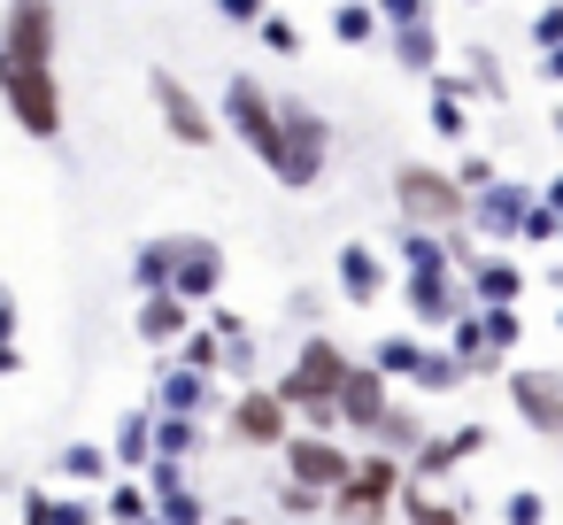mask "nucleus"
<instances>
[{
  "label": "nucleus",
  "mask_w": 563,
  "mask_h": 525,
  "mask_svg": "<svg viewBox=\"0 0 563 525\" xmlns=\"http://www.w3.org/2000/svg\"><path fill=\"white\" fill-rule=\"evenodd\" d=\"M340 425H355V433H371L378 417H386V371L378 363H347V379H340Z\"/></svg>",
  "instance_id": "4468645a"
},
{
  "label": "nucleus",
  "mask_w": 563,
  "mask_h": 525,
  "mask_svg": "<svg viewBox=\"0 0 563 525\" xmlns=\"http://www.w3.org/2000/svg\"><path fill=\"white\" fill-rule=\"evenodd\" d=\"M540 78H548V86H563V47H548V55H540Z\"/></svg>",
  "instance_id": "8fccbe9b"
},
{
  "label": "nucleus",
  "mask_w": 563,
  "mask_h": 525,
  "mask_svg": "<svg viewBox=\"0 0 563 525\" xmlns=\"http://www.w3.org/2000/svg\"><path fill=\"white\" fill-rule=\"evenodd\" d=\"M455 379H463V363H455L448 348H424V371H417V386H424V394H448Z\"/></svg>",
  "instance_id": "4c0bfd02"
},
{
  "label": "nucleus",
  "mask_w": 563,
  "mask_h": 525,
  "mask_svg": "<svg viewBox=\"0 0 563 525\" xmlns=\"http://www.w3.org/2000/svg\"><path fill=\"white\" fill-rule=\"evenodd\" d=\"M455 186H463V194L494 186V163H486V155H463V163H455Z\"/></svg>",
  "instance_id": "37998d69"
},
{
  "label": "nucleus",
  "mask_w": 563,
  "mask_h": 525,
  "mask_svg": "<svg viewBox=\"0 0 563 525\" xmlns=\"http://www.w3.org/2000/svg\"><path fill=\"white\" fill-rule=\"evenodd\" d=\"M0 340H16V294L0 286Z\"/></svg>",
  "instance_id": "de8ad7c7"
},
{
  "label": "nucleus",
  "mask_w": 563,
  "mask_h": 525,
  "mask_svg": "<svg viewBox=\"0 0 563 525\" xmlns=\"http://www.w3.org/2000/svg\"><path fill=\"white\" fill-rule=\"evenodd\" d=\"M332 171V124L301 101V94H278V186H294V194H309L317 178Z\"/></svg>",
  "instance_id": "f03ea898"
},
{
  "label": "nucleus",
  "mask_w": 563,
  "mask_h": 525,
  "mask_svg": "<svg viewBox=\"0 0 563 525\" xmlns=\"http://www.w3.org/2000/svg\"><path fill=\"white\" fill-rule=\"evenodd\" d=\"M463 9H486V0H463Z\"/></svg>",
  "instance_id": "6e6d98bb"
},
{
  "label": "nucleus",
  "mask_w": 563,
  "mask_h": 525,
  "mask_svg": "<svg viewBox=\"0 0 563 525\" xmlns=\"http://www.w3.org/2000/svg\"><path fill=\"white\" fill-rule=\"evenodd\" d=\"M170 263H178V232H170V240H140L132 286H140V294H163V286H170Z\"/></svg>",
  "instance_id": "b1692460"
},
{
  "label": "nucleus",
  "mask_w": 563,
  "mask_h": 525,
  "mask_svg": "<svg viewBox=\"0 0 563 525\" xmlns=\"http://www.w3.org/2000/svg\"><path fill=\"white\" fill-rule=\"evenodd\" d=\"M255 40H263L271 55H301V24H294V17H263V24H255Z\"/></svg>",
  "instance_id": "ea45409f"
},
{
  "label": "nucleus",
  "mask_w": 563,
  "mask_h": 525,
  "mask_svg": "<svg viewBox=\"0 0 563 525\" xmlns=\"http://www.w3.org/2000/svg\"><path fill=\"white\" fill-rule=\"evenodd\" d=\"M217 124H224V132L263 163V171H278V94H271L263 78H247V70H240V78L224 86V101H217Z\"/></svg>",
  "instance_id": "7ed1b4c3"
},
{
  "label": "nucleus",
  "mask_w": 563,
  "mask_h": 525,
  "mask_svg": "<svg viewBox=\"0 0 563 525\" xmlns=\"http://www.w3.org/2000/svg\"><path fill=\"white\" fill-rule=\"evenodd\" d=\"M501 525H540V494H525V486H517V494L501 502Z\"/></svg>",
  "instance_id": "a18cd8bd"
},
{
  "label": "nucleus",
  "mask_w": 563,
  "mask_h": 525,
  "mask_svg": "<svg viewBox=\"0 0 563 525\" xmlns=\"http://www.w3.org/2000/svg\"><path fill=\"white\" fill-rule=\"evenodd\" d=\"M209 332H217V340H240V332H247V317H240V309H217V302H209Z\"/></svg>",
  "instance_id": "49530a36"
},
{
  "label": "nucleus",
  "mask_w": 563,
  "mask_h": 525,
  "mask_svg": "<svg viewBox=\"0 0 563 525\" xmlns=\"http://www.w3.org/2000/svg\"><path fill=\"white\" fill-rule=\"evenodd\" d=\"M63 17L55 0H9L0 9V109L24 140H63Z\"/></svg>",
  "instance_id": "f257e3e1"
},
{
  "label": "nucleus",
  "mask_w": 563,
  "mask_h": 525,
  "mask_svg": "<svg viewBox=\"0 0 563 525\" xmlns=\"http://www.w3.org/2000/svg\"><path fill=\"white\" fill-rule=\"evenodd\" d=\"M55 471H63V479H78V486H101V479H109V448H93V440H70V448L55 456Z\"/></svg>",
  "instance_id": "c85d7f7f"
},
{
  "label": "nucleus",
  "mask_w": 563,
  "mask_h": 525,
  "mask_svg": "<svg viewBox=\"0 0 563 525\" xmlns=\"http://www.w3.org/2000/svg\"><path fill=\"white\" fill-rule=\"evenodd\" d=\"M478 325H486V348H494V356H509V348H517V332H525V325H517V302L478 309Z\"/></svg>",
  "instance_id": "e433bc0d"
},
{
  "label": "nucleus",
  "mask_w": 563,
  "mask_h": 525,
  "mask_svg": "<svg viewBox=\"0 0 563 525\" xmlns=\"http://www.w3.org/2000/svg\"><path fill=\"white\" fill-rule=\"evenodd\" d=\"M463 86H471V94H486V101H501V94H509V86H501L494 47H471V55H463Z\"/></svg>",
  "instance_id": "72a5a7b5"
},
{
  "label": "nucleus",
  "mask_w": 563,
  "mask_h": 525,
  "mask_svg": "<svg viewBox=\"0 0 563 525\" xmlns=\"http://www.w3.org/2000/svg\"><path fill=\"white\" fill-rule=\"evenodd\" d=\"M555 140H563V109H555Z\"/></svg>",
  "instance_id": "603ef678"
},
{
  "label": "nucleus",
  "mask_w": 563,
  "mask_h": 525,
  "mask_svg": "<svg viewBox=\"0 0 563 525\" xmlns=\"http://www.w3.org/2000/svg\"><path fill=\"white\" fill-rule=\"evenodd\" d=\"M340 379H347V348L340 340H324V332H309L301 340V356H294V371L271 386L286 409H301V402H332L340 394Z\"/></svg>",
  "instance_id": "423d86ee"
},
{
  "label": "nucleus",
  "mask_w": 563,
  "mask_h": 525,
  "mask_svg": "<svg viewBox=\"0 0 563 525\" xmlns=\"http://www.w3.org/2000/svg\"><path fill=\"white\" fill-rule=\"evenodd\" d=\"M525 209H532V194L494 178V186H478V194H471V209H463V217H471L486 240H517V217H525Z\"/></svg>",
  "instance_id": "2eb2a0df"
},
{
  "label": "nucleus",
  "mask_w": 563,
  "mask_h": 525,
  "mask_svg": "<svg viewBox=\"0 0 563 525\" xmlns=\"http://www.w3.org/2000/svg\"><path fill=\"white\" fill-rule=\"evenodd\" d=\"M147 525H163V517H147Z\"/></svg>",
  "instance_id": "4d7b16f0"
},
{
  "label": "nucleus",
  "mask_w": 563,
  "mask_h": 525,
  "mask_svg": "<svg viewBox=\"0 0 563 525\" xmlns=\"http://www.w3.org/2000/svg\"><path fill=\"white\" fill-rule=\"evenodd\" d=\"M155 517H163V525H209V510H201V494H194V486L155 494Z\"/></svg>",
  "instance_id": "c9c22d12"
},
{
  "label": "nucleus",
  "mask_w": 563,
  "mask_h": 525,
  "mask_svg": "<svg viewBox=\"0 0 563 525\" xmlns=\"http://www.w3.org/2000/svg\"><path fill=\"white\" fill-rule=\"evenodd\" d=\"M478 448H486V433H478V425H463L455 440H424V448L409 456V479H417V486H432V479H448V471H455L463 456H478Z\"/></svg>",
  "instance_id": "a211bd4d"
},
{
  "label": "nucleus",
  "mask_w": 563,
  "mask_h": 525,
  "mask_svg": "<svg viewBox=\"0 0 563 525\" xmlns=\"http://www.w3.org/2000/svg\"><path fill=\"white\" fill-rule=\"evenodd\" d=\"M517 240H525V248H563V209H548V201L532 194V209L517 217Z\"/></svg>",
  "instance_id": "7c9ffc66"
},
{
  "label": "nucleus",
  "mask_w": 563,
  "mask_h": 525,
  "mask_svg": "<svg viewBox=\"0 0 563 525\" xmlns=\"http://www.w3.org/2000/svg\"><path fill=\"white\" fill-rule=\"evenodd\" d=\"M224 425H232V440H240V448H286L294 409H286L271 386H247V394L232 402V417H224Z\"/></svg>",
  "instance_id": "9d476101"
},
{
  "label": "nucleus",
  "mask_w": 563,
  "mask_h": 525,
  "mask_svg": "<svg viewBox=\"0 0 563 525\" xmlns=\"http://www.w3.org/2000/svg\"><path fill=\"white\" fill-rule=\"evenodd\" d=\"M394 209H401V225H432V232H455V225H463V209H471V194L455 186V171H432V163H401V171H394Z\"/></svg>",
  "instance_id": "20e7f679"
},
{
  "label": "nucleus",
  "mask_w": 563,
  "mask_h": 525,
  "mask_svg": "<svg viewBox=\"0 0 563 525\" xmlns=\"http://www.w3.org/2000/svg\"><path fill=\"white\" fill-rule=\"evenodd\" d=\"M394 494H401V463L378 448V456H363V463H355L324 502H332V517H340V525H355V517H386V502H394Z\"/></svg>",
  "instance_id": "0eeeda50"
},
{
  "label": "nucleus",
  "mask_w": 563,
  "mask_h": 525,
  "mask_svg": "<svg viewBox=\"0 0 563 525\" xmlns=\"http://www.w3.org/2000/svg\"><path fill=\"white\" fill-rule=\"evenodd\" d=\"M278 502H286V517H317V510H324V494H317V486H294V479H286Z\"/></svg>",
  "instance_id": "c03bdc74"
},
{
  "label": "nucleus",
  "mask_w": 563,
  "mask_h": 525,
  "mask_svg": "<svg viewBox=\"0 0 563 525\" xmlns=\"http://www.w3.org/2000/svg\"><path fill=\"white\" fill-rule=\"evenodd\" d=\"M209 371H186V363H170L163 371V386H155V409H170V417H201L209 409Z\"/></svg>",
  "instance_id": "4be33fe9"
},
{
  "label": "nucleus",
  "mask_w": 563,
  "mask_h": 525,
  "mask_svg": "<svg viewBox=\"0 0 563 525\" xmlns=\"http://www.w3.org/2000/svg\"><path fill=\"white\" fill-rule=\"evenodd\" d=\"M24 525H101V502H86V494H55V486H32V494H24Z\"/></svg>",
  "instance_id": "6ab92c4d"
},
{
  "label": "nucleus",
  "mask_w": 563,
  "mask_h": 525,
  "mask_svg": "<svg viewBox=\"0 0 563 525\" xmlns=\"http://www.w3.org/2000/svg\"><path fill=\"white\" fill-rule=\"evenodd\" d=\"M401 517H409V525H463V510L432 502V486H417V479L401 486Z\"/></svg>",
  "instance_id": "473e14b6"
},
{
  "label": "nucleus",
  "mask_w": 563,
  "mask_h": 525,
  "mask_svg": "<svg viewBox=\"0 0 563 525\" xmlns=\"http://www.w3.org/2000/svg\"><path fill=\"white\" fill-rule=\"evenodd\" d=\"M355 525H386V517H355Z\"/></svg>",
  "instance_id": "864d4df0"
},
{
  "label": "nucleus",
  "mask_w": 563,
  "mask_h": 525,
  "mask_svg": "<svg viewBox=\"0 0 563 525\" xmlns=\"http://www.w3.org/2000/svg\"><path fill=\"white\" fill-rule=\"evenodd\" d=\"M16 371H24V348H16V340H0V379H16Z\"/></svg>",
  "instance_id": "09e8293b"
},
{
  "label": "nucleus",
  "mask_w": 563,
  "mask_h": 525,
  "mask_svg": "<svg viewBox=\"0 0 563 525\" xmlns=\"http://www.w3.org/2000/svg\"><path fill=\"white\" fill-rule=\"evenodd\" d=\"M178 363H186V371H209V379H217V371H224V340L194 325V332L178 340Z\"/></svg>",
  "instance_id": "f704fd0d"
},
{
  "label": "nucleus",
  "mask_w": 563,
  "mask_h": 525,
  "mask_svg": "<svg viewBox=\"0 0 563 525\" xmlns=\"http://www.w3.org/2000/svg\"><path fill=\"white\" fill-rule=\"evenodd\" d=\"M371 433H378L386 456H417V448H424V417H417V409H394V402H386V417H378Z\"/></svg>",
  "instance_id": "a878e982"
},
{
  "label": "nucleus",
  "mask_w": 563,
  "mask_h": 525,
  "mask_svg": "<svg viewBox=\"0 0 563 525\" xmlns=\"http://www.w3.org/2000/svg\"><path fill=\"white\" fill-rule=\"evenodd\" d=\"M463 286H471L478 309H501V302L525 294V271H517L509 255H463Z\"/></svg>",
  "instance_id": "f3484780"
},
{
  "label": "nucleus",
  "mask_w": 563,
  "mask_h": 525,
  "mask_svg": "<svg viewBox=\"0 0 563 525\" xmlns=\"http://www.w3.org/2000/svg\"><path fill=\"white\" fill-rule=\"evenodd\" d=\"M401 302L417 309V325H455L471 309V286H463V271H409Z\"/></svg>",
  "instance_id": "9b49d317"
},
{
  "label": "nucleus",
  "mask_w": 563,
  "mask_h": 525,
  "mask_svg": "<svg viewBox=\"0 0 563 525\" xmlns=\"http://www.w3.org/2000/svg\"><path fill=\"white\" fill-rule=\"evenodd\" d=\"M147 101H155V117H163V132H170L178 147H217V140H224L217 109H209V101H201L178 70H163V63L147 70Z\"/></svg>",
  "instance_id": "39448f33"
},
{
  "label": "nucleus",
  "mask_w": 563,
  "mask_h": 525,
  "mask_svg": "<svg viewBox=\"0 0 563 525\" xmlns=\"http://www.w3.org/2000/svg\"><path fill=\"white\" fill-rule=\"evenodd\" d=\"M371 363H378L386 379H417V371H424V340H409V332H401V340H378Z\"/></svg>",
  "instance_id": "2f4dec72"
},
{
  "label": "nucleus",
  "mask_w": 563,
  "mask_h": 525,
  "mask_svg": "<svg viewBox=\"0 0 563 525\" xmlns=\"http://www.w3.org/2000/svg\"><path fill=\"white\" fill-rule=\"evenodd\" d=\"M132 332H140L147 348H178V340L194 332V302H178L170 286H163V294H140V309H132Z\"/></svg>",
  "instance_id": "ddd939ff"
},
{
  "label": "nucleus",
  "mask_w": 563,
  "mask_h": 525,
  "mask_svg": "<svg viewBox=\"0 0 563 525\" xmlns=\"http://www.w3.org/2000/svg\"><path fill=\"white\" fill-rule=\"evenodd\" d=\"M332 278H340V294H347L355 309H371V302L386 294V263H378V248H363V240H347V248L332 255Z\"/></svg>",
  "instance_id": "dca6fc26"
},
{
  "label": "nucleus",
  "mask_w": 563,
  "mask_h": 525,
  "mask_svg": "<svg viewBox=\"0 0 563 525\" xmlns=\"http://www.w3.org/2000/svg\"><path fill=\"white\" fill-rule=\"evenodd\" d=\"M532 47L548 55V47H563V0H548V9L532 17Z\"/></svg>",
  "instance_id": "a19ab883"
},
{
  "label": "nucleus",
  "mask_w": 563,
  "mask_h": 525,
  "mask_svg": "<svg viewBox=\"0 0 563 525\" xmlns=\"http://www.w3.org/2000/svg\"><path fill=\"white\" fill-rule=\"evenodd\" d=\"M170 294H178V302H194V309H209V302L224 294V248H217V240H201V232H178Z\"/></svg>",
  "instance_id": "6e6552de"
},
{
  "label": "nucleus",
  "mask_w": 563,
  "mask_h": 525,
  "mask_svg": "<svg viewBox=\"0 0 563 525\" xmlns=\"http://www.w3.org/2000/svg\"><path fill=\"white\" fill-rule=\"evenodd\" d=\"M224 525H255V517H224Z\"/></svg>",
  "instance_id": "5fc2aeb1"
},
{
  "label": "nucleus",
  "mask_w": 563,
  "mask_h": 525,
  "mask_svg": "<svg viewBox=\"0 0 563 525\" xmlns=\"http://www.w3.org/2000/svg\"><path fill=\"white\" fill-rule=\"evenodd\" d=\"M217 17H224V24H240V32H255V24L271 17V0H217Z\"/></svg>",
  "instance_id": "79ce46f5"
},
{
  "label": "nucleus",
  "mask_w": 563,
  "mask_h": 525,
  "mask_svg": "<svg viewBox=\"0 0 563 525\" xmlns=\"http://www.w3.org/2000/svg\"><path fill=\"white\" fill-rule=\"evenodd\" d=\"M455 232H432V225H401V263L409 271H455Z\"/></svg>",
  "instance_id": "5701e85b"
},
{
  "label": "nucleus",
  "mask_w": 563,
  "mask_h": 525,
  "mask_svg": "<svg viewBox=\"0 0 563 525\" xmlns=\"http://www.w3.org/2000/svg\"><path fill=\"white\" fill-rule=\"evenodd\" d=\"M117 463H124V471H147V463H155V409H132V417L117 425Z\"/></svg>",
  "instance_id": "393cba45"
},
{
  "label": "nucleus",
  "mask_w": 563,
  "mask_h": 525,
  "mask_svg": "<svg viewBox=\"0 0 563 525\" xmlns=\"http://www.w3.org/2000/svg\"><path fill=\"white\" fill-rule=\"evenodd\" d=\"M101 517H117V525H147V517H155V494H147L140 479H117L109 502H101Z\"/></svg>",
  "instance_id": "c756f323"
},
{
  "label": "nucleus",
  "mask_w": 563,
  "mask_h": 525,
  "mask_svg": "<svg viewBox=\"0 0 563 525\" xmlns=\"http://www.w3.org/2000/svg\"><path fill=\"white\" fill-rule=\"evenodd\" d=\"M194 448H201V417H170V409H155V456L186 463Z\"/></svg>",
  "instance_id": "cd10ccee"
},
{
  "label": "nucleus",
  "mask_w": 563,
  "mask_h": 525,
  "mask_svg": "<svg viewBox=\"0 0 563 525\" xmlns=\"http://www.w3.org/2000/svg\"><path fill=\"white\" fill-rule=\"evenodd\" d=\"M509 402L532 433L563 440V371H509Z\"/></svg>",
  "instance_id": "f8f14e48"
},
{
  "label": "nucleus",
  "mask_w": 563,
  "mask_h": 525,
  "mask_svg": "<svg viewBox=\"0 0 563 525\" xmlns=\"http://www.w3.org/2000/svg\"><path fill=\"white\" fill-rule=\"evenodd\" d=\"M540 201H548V209H563V178H548V186H540Z\"/></svg>",
  "instance_id": "3c124183"
},
{
  "label": "nucleus",
  "mask_w": 563,
  "mask_h": 525,
  "mask_svg": "<svg viewBox=\"0 0 563 525\" xmlns=\"http://www.w3.org/2000/svg\"><path fill=\"white\" fill-rule=\"evenodd\" d=\"M371 9H378L386 32H401V24H432V0H371Z\"/></svg>",
  "instance_id": "58836bf2"
},
{
  "label": "nucleus",
  "mask_w": 563,
  "mask_h": 525,
  "mask_svg": "<svg viewBox=\"0 0 563 525\" xmlns=\"http://www.w3.org/2000/svg\"><path fill=\"white\" fill-rule=\"evenodd\" d=\"M386 47H394V70H409V78L440 70V24H401V32H386Z\"/></svg>",
  "instance_id": "aec40b11"
},
{
  "label": "nucleus",
  "mask_w": 563,
  "mask_h": 525,
  "mask_svg": "<svg viewBox=\"0 0 563 525\" xmlns=\"http://www.w3.org/2000/svg\"><path fill=\"white\" fill-rule=\"evenodd\" d=\"M386 24H378V9H371V0H340V9H332V40L340 47H371Z\"/></svg>",
  "instance_id": "bb28decb"
},
{
  "label": "nucleus",
  "mask_w": 563,
  "mask_h": 525,
  "mask_svg": "<svg viewBox=\"0 0 563 525\" xmlns=\"http://www.w3.org/2000/svg\"><path fill=\"white\" fill-rule=\"evenodd\" d=\"M555 325H563V317H555Z\"/></svg>",
  "instance_id": "13d9d810"
},
{
  "label": "nucleus",
  "mask_w": 563,
  "mask_h": 525,
  "mask_svg": "<svg viewBox=\"0 0 563 525\" xmlns=\"http://www.w3.org/2000/svg\"><path fill=\"white\" fill-rule=\"evenodd\" d=\"M347 471H355V456H347L332 433H286V479H294V486H317V494H332Z\"/></svg>",
  "instance_id": "1a4fd4ad"
},
{
  "label": "nucleus",
  "mask_w": 563,
  "mask_h": 525,
  "mask_svg": "<svg viewBox=\"0 0 563 525\" xmlns=\"http://www.w3.org/2000/svg\"><path fill=\"white\" fill-rule=\"evenodd\" d=\"M424 86H432V132H440V140H463V132H471V86L448 78V70H432Z\"/></svg>",
  "instance_id": "412c9836"
}]
</instances>
